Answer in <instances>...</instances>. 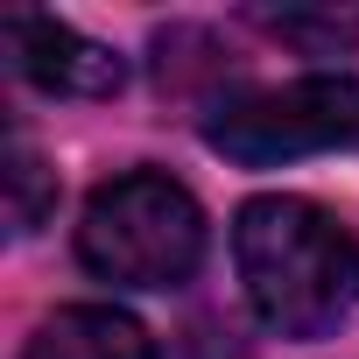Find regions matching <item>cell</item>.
Instances as JSON below:
<instances>
[{
	"label": "cell",
	"mask_w": 359,
	"mask_h": 359,
	"mask_svg": "<svg viewBox=\"0 0 359 359\" xmlns=\"http://www.w3.org/2000/svg\"><path fill=\"white\" fill-rule=\"evenodd\" d=\"M233 268L254 317L282 338H324L359 310V233L310 198H247L233 219Z\"/></svg>",
	"instance_id": "6da1fadb"
},
{
	"label": "cell",
	"mask_w": 359,
	"mask_h": 359,
	"mask_svg": "<svg viewBox=\"0 0 359 359\" xmlns=\"http://www.w3.org/2000/svg\"><path fill=\"white\" fill-rule=\"evenodd\" d=\"M78 261L113 289H184L205 261V212L162 169H127L85 198Z\"/></svg>",
	"instance_id": "7a4b0ae2"
},
{
	"label": "cell",
	"mask_w": 359,
	"mask_h": 359,
	"mask_svg": "<svg viewBox=\"0 0 359 359\" xmlns=\"http://www.w3.org/2000/svg\"><path fill=\"white\" fill-rule=\"evenodd\" d=\"M205 141L247 169H275L296 155L352 148L359 141V78L310 71L289 85H247L205 113Z\"/></svg>",
	"instance_id": "3957f363"
},
{
	"label": "cell",
	"mask_w": 359,
	"mask_h": 359,
	"mask_svg": "<svg viewBox=\"0 0 359 359\" xmlns=\"http://www.w3.org/2000/svg\"><path fill=\"white\" fill-rule=\"evenodd\" d=\"M0 43H8V64L15 78H29L36 92H57V99H113L127 85V57L92 43L85 29L57 22V15H8L0 22Z\"/></svg>",
	"instance_id": "277c9868"
},
{
	"label": "cell",
	"mask_w": 359,
	"mask_h": 359,
	"mask_svg": "<svg viewBox=\"0 0 359 359\" xmlns=\"http://www.w3.org/2000/svg\"><path fill=\"white\" fill-rule=\"evenodd\" d=\"M22 359H155V338L113 303H71L36 324Z\"/></svg>",
	"instance_id": "5b68a950"
},
{
	"label": "cell",
	"mask_w": 359,
	"mask_h": 359,
	"mask_svg": "<svg viewBox=\"0 0 359 359\" xmlns=\"http://www.w3.org/2000/svg\"><path fill=\"white\" fill-rule=\"evenodd\" d=\"M261 36H275L282 50H303V57H338V50H352L359 43V8H282V15H268V8H254L247 15Z\"/></svg>",
	"instance_id": "8992f818"
},
{
	"label": "cell",
	"mask_w": 359,
	"mask_h": 359,
	"mask_svg": "<svg viewBox=\"0 0 359 359\" xmlns=\"http://www.w3.org/2000/svg\"><path fill=\"white\" fill-rule=\"evenodd\" d=\"M50 212H57V169L29 141H15L8 148V226L15 233H36Z\"/></svg>",
	"instance_id": "52a82bcc"
}]
</instances>
